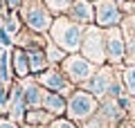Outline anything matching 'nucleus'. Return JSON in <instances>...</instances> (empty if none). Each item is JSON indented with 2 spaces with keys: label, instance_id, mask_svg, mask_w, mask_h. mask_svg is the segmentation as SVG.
Listing matches in <instances>:
<instances>
[{
  "label": "nucleus",
  "instance_id": "nucleus-1",
  "mask_svg": "<svg viewBox=\"0 0 135 128\" xmlns=\"http://www.w3.org/2000/svg\"><path fill=\"white\" fill-rule=\"evenodd\" d=\"M52 32V41L54 45H59L61 50H65L68 54H74L81 50V41H83V32L86 27L70 18H56L50 27Z\"/></svg>",
  "mask_w": 135,
  "mask_h": 128
},
{
  "label": "nucleus",
  "instance_id": "nucleus-2",
  "mask_svg": "<svg viewBox=\"0 0 135 128\" xmlns=\"http://www.w3.org/2000/svg\"><path fill=\"white\" fill-rule=\"evenodd\" d=\"M79 52L88 58L90 63H95L97 67L106 65V29L99 25H88L83 32V41H81V50Z\"/></svg>",
  "mask_w": 135,
  "mask_h": 128
},
{
  "label": "nucleus",
  "instance_id": "nucleus-3",
  "mask_svg": "<svg viewBox=\"0 0 135 128\" xmlns=\"http://www.w3.org/2000/svg\"><path fill=\"white\" fill-rule=\"evenodd\" d=\"M99 110V99L88 90H74L68 99V119L72 121H88Z\"/></svg>",
  "mask_w": 135,
  "mask_h": 128
},
{
  "label": "nucleus",
  "instance_id": "nucleus-4",
  "mask_svg": "<svg viewBox=\"0 0 135 128\" xmlns=\"http://www.w3.org/2000/svg\"><path fill=\"white\" fill-rule=\"evenodd\" d=\"M95 72H97V65L90 63L81 52L70 54V56H65V61H63V74L72 81V83H86Z\"/></svg>",
  "mask_w": 135,
  "mask_h": 128
},
{
  "label": "nucleus",
  "instance_id": "nucleus-5",
  "mask_svg": "<svg viewBox=\"0 0 135 128\" xmlns=\"http://www.w3.org/2000/svg\"><path fill=\"white\" fill-rule=\"evenodd\" d=\"M113 67H117V65H99V67H97V72L86 81V83H83V90H88L90 95H95L99 101L106 99L108 90H110V85H113V81L122 74V72H119V74H115Z\"/></svg>",
  "mask_w": 135,
  "mask_h": 128
},
{
  "label": "nucleus",
  "instance_id": "nucleus-6",
  "mask_svg": "<svg viewBox=\"0 0 135 128\" xmlns=\"http://www.w3.org/2000/svg\"><path fill=\"white\" fill-rule=\"evenodd\" d=\"M124 20V11H122V2L117 0H95V25L108 29L117 27Z\"/></svg>",
  "mask_w": 135,
  "mask_h": 128
},
{
  "label": "nucleus",
  "instance_id": "nucleus-7",
  "mask_svg": "<svg viewBox=\"0 0 135 128\" xmlns=\"http://www.w3.org/2000/svg\"><path fill=\"white\" fill-rule=\"evenodd\" d=\"M106 61L108 65H124L126 63V38L122 25L106 29Z\"/></svg>",
  "mask_w": 135,
  "mask_h": 128
},
{
  "label": "nucleus",
  "instance_id": "nucleus-8",
  "mask_svg": "<svg viewBox=\"0 0 135 128\" xmlns=\"http://www.w3.org/2000/svg\"><path fill=\"white\" fill-rule=\"evenodd\" d=\"M25 18H27V25L32 29H36V32H45V29H50L52 23H54L52 16H50V11H47V7L41 5L38 0H34L32 5H29Z\"/></svg>",
  "mask_w": 135,
  "mask_h": 128
},
{
  "label": "nucleus",
  "instance_id": "nucleus-9",
  "mask_svg": "<svg viewBox=\"0 0 135 128\" xmlns=\"http://www.w3.org/2000/svg\"><path fill=\"white\" fill-rule=\"evenodd\" d=\"M68 18L83 25V27L95 25V2H90V0H72V5L68 9Z\"/></svg>",
  "mask_w": 135,
  "mask_h": 128
},
{
  "label": "nucleus",
  "instance_id": "nucleus-10",
  "mask_svg": "<svg viewBox=\"0 0 135 128\" xmlns=\"http://www.w3.org/2000/svg\"><path fill=\"white\" fill-rule=\"evenodd\" d=\"M41 81H43V85L45 88H50V90H54V92H63V90H68V76L65 74H61L59 70H50V72H45L43 76H41Z\"/></svg>",
  "mask_w": 135,
  "mask_h": 128
},
{
  "label": "nucleus",
  "instance_id": "nucleus-11",
  "mask_svg": "<svg viewBox=\"0 0 135 128\" xmlns=\"http://www.w3.org/2000/svg\"><path fill=\"white\" fill-rule=\"evenodd\" d=\"M43 106L47 112H54V115H61L68 110V101L63 99L61 92H45L43 95Z\"/></svg>",
  "mask_w": 135,
  "mask_h": 128
},
{
  "label": "nucleus",
  "instance_id": "nucleus-12",
  "mask_svg": "<svg viewBox=\"0 0 135 128\" xmlns=\"http://www.w3.org/2000/svg\"><path fill=\"white\" fill-rule=\"evenodd\" d=\"M122 81L126 85V92L131 97H135V63H128V65L122 67Z\"/></svg>",
  "mask_w": 135,
  "mask_h": 128
},
{
  "label": "nucleus",
  "instance_id": "nucleus-13",
  "mask_svg": "<svg viewBox=\"0 0 135 128\" xmlns=\"http://www.w3.org/2000/svg\"><path fill=\"white\" fill-rule=\"evenodd\" d=\"M27 56H29V70L32 72H43L45 67H47V56H45L41 50H34Z\"/></svg>",
  "mask_w": 135,
  "mask_h": 128
},
{
  "label": "nucleus",
  "instance_id": "nucleus-14",
  "mask_svg": "<svg viewBox=\"0 0 135 128\" xmlns=\"http://www.w3.org/2000/svg\"><path fill=\"white\" fill-rule=\"evenodd\" d=\"M25 104L29 106H41L43 104V90L38 85H27L25 88Z\"/></svg>",
  "mask_w": 135,
  "mask_h": 128
},
{
  "label": "nucleus",
  "instance_id": "nucleus-15",
  "mask_svg": "<svg viewBox=\"0 0 135 128\" xmlns=\"http://www.w3.org/2000/svg\"><path fill=\"white\" fill-rule=\"evenodd\" d=\"M122 32H124L126 38H135V14L124 16V20H122Z\"/></svg>",
  "mask_w": 135,
  "mask_h": 128
},
{
  "label": "nucleus",
  "instance_id": "nucleus-16",
  "mask_svg": "<svg viewBox=\"0 0 135 128\" xmlns=\"http://www.w3.org/2000/svg\"><path fill=\"white\" fill-rule=\"evenodd\" d=\"M119 101V106L126 110V115H128L131 119H135V97H131V95H124L122 99H117Z\"/></svg>",
  "mask_w": 135,
  "mask_h": 128
},
{
  "label": "nucleus",
  "instance_id": "nucleus-17",
  "mask_svg": "<svg viewBox=\"0 0 135 128\" xmlns=\"http://www.w3.org/2000/svg\"><path fill=\"white\" fill-rule=\"evenodd\" d=\"M16 72H18V76H25L29 72V61L23 52H16Z\"/></svg>",
  "mask_w": 135,
  "mask_h": 128
},
{
  "label": "nucleus",
  "instance_id": "nucleus-18",
  "mask_svg": "<svg viewBox=\"0 0 135 128\" xmlns=\"http://www.w3.org/2000/svg\"><path fill=\"white\" fill-rule=\"evenodd\" d=\"M70 5H72V0H47V7H52V9H56V11L70 9Z\"/></svg>",
  "mask_w": 135,
  "mask_h": 128
},
{
  "label": "nucleus",
  "instance_id": "nucleus-19",
  "mask_svg": "<svg viewBox=\"0 0 135 128\" xmlns=\"http://www.w3.org/2000/svg\"><path fill=\"white\" fill-rule=\"evenodd\" d=\"M52 128H79L72 119H59V121L52 124Z\"/></svg>",
  "mask_w": 135,
  "mask_h": 128
},
{
  "label": "nucleus",
  "instance_id": "nucleus-20",
  "mask_svg": "<svg viewBox=\"0 0 135 128\" xmlns=\"http://www.w3.org/2000/svg\"><path fill=\"white\" fill-rule=\"evenodd\" d=\"M117 128H135V119L126 117V119H124V121H122V124H119V126H117Z\"/></svg>",
  "mask_w": 135,
  "mask_h": 128
},
{
  "label": "nucleus",
  "instance_id": "nucleus-21",
  "mask_svg": "<svg viewBox=\"0 0 135 128\" xmlns=\"http://www.w3.org/2000/svg\"><path fill=\"white\" fill-rule=\"evenodd\" d=\"M5 58H0V74H2V79H7V61H5Z\"/></svg>",
  "mask_w": 135,
  "mask_h": 128
},
{
  "label": "nucleus",
  "instance_id": "nucleus-22",
  "mask_svg": "<svg viewBox=\"0 0 135 128\" xmlns=\"http://www.w3.org/2000/svg\"><path fill=\"white\" fill-rule=\"evenodd\" d=\"M0 43H2V45H9V36H7L5 29H0Z\"/></svg>",
  "mask_w": 135,
  "mask_h": 128
},
{
  "label": "nucleus",
  "instance_id": "nucleus-23",
  "mask_svg": "<svg viewBox=\"0 0 135 128\" xmlns=\"http://www.w3.org/2000/svg\"><path fill=\"white\" fill-rule=\"evenodd\" d=\"M16 27H18V23H16V18H11L9 23H7V29H16Z\"/></svg>",
  "mask_w": 135,
  "mask_h": 128
},
{
  "label": "nucleus",
  "instance_id": "nucleus-24",
  "mask_svg": "<svg viewBox=\"0 0 135 128\" xmlns=\"http://www.w3.org/2000/svg\"><path fill=\"white\" fill-rule=\"evenodd\" d=\"M5 101H7V95H5V90L0 88V104H5Z\"/></svg>",
  "mask_w": 135,
  "mask_h": 128
},
{
  "label": "nucleus",
  "instance_id": "nucleus-25",
  "mask_svg": "<svg viewBox=\"0 0 135 128\" xmlns=\"http://www.w3.org/2000/svg\"><path fill=\"white\" fill-rule=\"evenodd\" d=\"M0 128H14V124H9V121H0Z\"/></svg>",
  "mask_w": 135,
  "mask_h": 128
},
{
  "label": "nucleus",
  "instance_id": "nucleus-26",
  "mask_svg": "<svg viewBox=\"0 0 135 128\" xmlns=\"http://www.w3.org/2000/svg\"><path fill=\"white\" fill-rule=\"evenodd\" d=\"M7 5H9V7H16V5H20V0H7Z\"/></svg>",
  "mask_w": 135,
  "mask_h": 128
},
{
  "label": "nucleus",
  "instance_id": "nucleus-27",
  "mask_svg": "<svg viewBox=\"0 0 135 128\" xmlns=\"http://www.w3.org/2000/svg\"><path fill=\"white\" fill-rule=\"evenodd\" d=\"M117 2H124V0H117Z\"/></svg>",
  "mask_w": 135,
  "mask_h": 128
}]
</instances>
